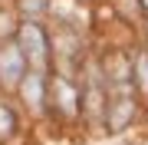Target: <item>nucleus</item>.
<instances>
[{
	"mask_svg": "<svg viewBox=\"0 0 148 145\" xmlns=\"http://www.w3.org/2000/svg\"><path fill=\"white\" fill-rule=\"evenodd\" d=\"M16 46H20V53L27 56V63L36 73L46 69V63H49V36H46V30L40 23H33V20L23 23L16 30Z\"/></svg>",
	"mask_w": 148,
	"mask_h": 145,
	"instance_id": "nucleus-1",
	"label": "nucleus"
},
{
	"mask_svg": "<svg viewBox=\"0 0 148 145\" xmlns=\"http://www.w3.org/2000/svg\"><path fill=\"white\" fill-rule=\"evenodd\" d=\"M27 56L20 53V46H16V40H7V43H0V86L13 89L20 86L23 79H27Z\"/></svg>",
	"mask_w": 148,
	"mask_h": 145,
	"instance_id": "nucleus-2",
	"label": "nucleus"
},
{
	"mask_svg": "<svg viewBox=\"0 0 148 145\" xmlns=\"http://www.w3.org/2000/svg\"><path fill=\"white\" fill-rule=\"evenodd\" d=\"M49 106H53L63 119H73L76 112H79V89H76L66 76L53 79L49 82Z\"/></svg>",
	"mask_w": 148,
	"mask_h": 145,
	"instance_id": "nucleus-3",
	"label": "nucleus"
},
{
	"mask_svg": "<svg viewBox=\"0 0 148 145\" xmlns=\"http://www.w3.org/2000/svg\"><path fill=\"white\" fill-rule=\"evenodd\" d=\"M20 96L23 102L33 109V112H43V109L49 106V82H46V76L43 73H27V79L20 82Z\"/></svg>",
	"mask_w": 148,
	"mask_h": 145,
	"instance_id": "nucleus-4",
	"label": "nucleus"
},
{
	"mask_svg": "<svg viewBox=\"0 0 148 145\" xmlns=\"http://www.w3.org/2000/svg\"><path fill=\"white\" fill-rule=\"evenodd\" d=\"M132 82H135L138 92H148V56H145V53L138 56L135 66H132Z\"/></svg>",
	"mask_w": 148,
	"mask_h": 145,
	"instance_id": "nucleus-5",
	"label": "nucleus"
},
{
	"mask_svg": "<svg viewBox=\"0 0 148 145\" xmlns=\"http://www.w3.org/2000/svg\"><path fill=\"white\" fill-rule=\"evenodd\" d=\"M16 129V115H13V109L7 106V102H0V139H10Z\"/></svg>",
	"mask_w": 148,
	"mask_h": 145,
	"instance_id": "nucleus-6",
	"label": "nucleus"
},
{
	"mask_svg": "<svg viewBox=\"0 0 148 145\" xmlns=\"http://www.w3.org/2000/svg\"><path fill=\"white\" fill-rule=\"evenodd\" d=\"M142 3H145V7H148V0H142Z\"/></svg>",
	"mask_w": 148,
	"mask_h": 145,
	"instance_id": "nucleus-7",
	"label": "nucleus"
}]
</instances>
